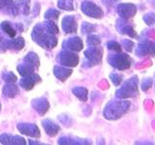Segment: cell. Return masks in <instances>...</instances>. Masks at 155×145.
Listing matches in <instances>:
<instances>
[{"label":"cell","mask_w":155,"mask_h":145,"mask_svg":"<svg viewBox=\"0 0 155 145\" xmlns=\"http://www.w3.org/2000/svg\"><path fill=\"white\" fill-rule=\"evenodd\" d=\"M58 33V28L52 21L40 23L34 27L32 38L38 45L44 48H52L56 46L57 39L54 34Z\"/></svg>","instance_id":"obj_1"},{"label":"cell","mask_w":155,"mask_h":145,"mask_svg":"<svg viewBox=\"0 0 155 145\" xmlns=\"http://www.w3.org/2000/svg\"><path fill=\"white\" fill-rule=\"evenodd\" d=\"M130 108V102L128 101H119V102H110L107 105L104 115L107 119L115 120L120 118L123 114L127 112Z\"/></svg>","instance_id":"obj_2"},{"label":"cell","mask_w":155,"mask_h":145,"mask_svg":"<svg viewBox=\"0 0 155 145\" xmlns=\"http://www.w3.org/2000/svg\"><path fill=\"white\" fill-rule=\"evenodd\" d=\"M110 64L117 70H126L129 69L132 64V59L127 55L120 53V54H110L108 57Z\"/></svg>","instance_id":"obj_3"},{"label":"cell","mask_w":155,"mask_h":145,"mask_svg":"<svg viewBox=\"0 0 155 145\" xmlns=\"http://www.w3.org/2000/svg\"><path fill=\"white\" fill-rule=\"evenodd\" d=\"M138 92V79L137 76H134L127 81L124 82V85L121 89H119L116 94L118 98H127V97L135 96Z\"/></svg>","instance_id":"obj_4"},{"label":"cell","mask_w":155,"mask_h":145,"mask_svg":"<svg viewBox=\"0 0 155 145\" xmlns=\"http://www.w3.org/2000/svg\"><path fill=\"white\" fill-rule=\"evenodd\" d=\"M29 4H30L29 0H18L16 3L13 2L7 9L9 10V13L12 14L15 17L19 16V14L27 16L30 13Z\"/></svg>","instance_id":"obj_5"},{"label":"cell","mask_w":155,"mask_h":145,"mask_svg":"<svg viewBox=\"0 0 155 145\" xmlns=\"http://www.w3.org/2000/svg\"><path fill=\"white\" fill-rule=\"evenodd\" d=\"M58 61L66 67H76L79 63V56L71 50H65L58 55Z\"/></svg>","instance_id":"obj_6"},{"label":"cell","mask_w":155,"mask_h":145,"mask_svg":"<svg viewBox=\"0 0 155 145\" xmlns=\"http://www.w3.org/2000/svg\"><path fill=\"white\" fill-rule=\"evenodd\" d=\"M81 11L86 16L94 18H101L103 17V11L101 10L99 6L93 2L90 1H84L81 4Z\"/></svg>","instance_id":"obj_7"},{"label":"cell","mask_w":155,"mask_h":145,"mask_svg":"<svg viewBox=\"0 0 155 145\" xmlns=\"http://www.w3.org/2000/svg\"><path fill=\"white\" fill-rule=\"evenodd\" d=\"M18 130L23 134L29 135L32 137H40V130L35 124H27V123H21L18 125Z\"/></svg>","instance_id":"obj_8"},{"label":"cell","mask_w":155,"mask_h":145,"mask_svg":"<svg viewBox=\"0 0 155 145\" xmlns=\"http://www.w3.org/2000/svg\"><path fill=\"white\" fill-rule=\"evenodd\" d=\"M102 53H103V50H102L101 47H93L86 50L84 51V55L87 58V60L90 63H92L93 65H95V64H99L102 61Z\"/></svg>","instance_id":"obj_9"},{"label":"cell","mask_w":155,"mask_h":145,"mask_svg":"<svg viewBox=\"0 0 155 145\" xmlns=\"http://www.w3.org/2000/svg\"><path fill=\"white\" fill-rule=\"evenodd\" d=\"M136 12H137L136 6L133 4H130V3L119 4L117 7V13L119 14V17H121L124 19L133 18L135 16Z\"/></svg>","instance_id":"obj_10"},{"label":"cell","mask_w":155,"mask_h":145,"mask_svg":"<svg viewBox=\"0 0 155 145\" xmlns=\"http://www.w3.org/2000/svg\"><path fill=\"white\" fill-rule=\"evenodd\" d=\"M40 81H41L40 76H38L37 74H34V72H31V74L24 76V77L21 80L19 83H21V86L23 89L28 91V90H31L34 87V85Z\"/></svg>","instance_id":"obj_11"},{"label":"cell","mask_w":155,"mask_h":145,"mask_svg":"<svg viewBox=\"0 0 155 145\" xmlns=\"http://www.w3.org/2000/svg\"><path fill=\"white\" fill-rule=\"evenodd\" d=\"M63 47L71 51H80L84 47V44L79 37H73L63 43Z\"/></svg>","instance_id":"obj_12"},{"label":"cell","mask_w":155,"mask_h":145,"mask_svg":"<svg viewBox=\"0 0 155 145\" xmlns=\"http://www.w3.org/2000/svg\"><path fill=\"white\" fill-rule=\"evenodd\" d=\"M62 29L65 33H76L78 23L74 16H66L62 19Z\"/></svg>","instance_id":"obj_13"},{"label":"cell","mask_w":155,"mask_h":145,"mask_svg":"<svg viewBox=\"0 0 155 145\" xmlns=\"http://www.w3.org/2000/svg\"><path fill=\"white\" fill-rule=\"evenodd\" d=\"M0 142L2 144H9V145H24L25 139L23 137H18V135H10L7 134H3L0 135Z\"/></svg>","instance_id":"obj_14"},{"label":"cell","mask_w":155,"mask_h":145,"mask_svg":"<svg viewBox=\"0 0 155 145\" xmlns=\"http://www.w3.org/2000/svg\"><path fill=\"white\" fill-rule=\"evenodd\" d=\"M32 106L39 114L44 115L48 110L50 105H48V102L47 99L39 98V99H35L32 101Z\"/></svg>","instance_id":"obj_15"},{"label":"cell","mask_w":155,"mask_h":145,"mask_svg":"<svg viewBox=\"0 0 155 145\" xmlns=\"http://www.w3.org/2000/svg\"><path fill=\"white\" fill-rule=\"evenodd\" d=\"M42 125L44 129H45L47 134H48L50 137H54L58 134V132L60 130V127L57 124H55L53 121L51 119H45L43 120Z\"/></svg>","instance_id":"obj_16"},{"label":"cell","mask_w":155,"mask_h":145,"mask_svg":"<svg viewBox=\"0 0 155 145\" xmlns=\"http://www.w3.org/2000/svg\"><path fill=\"white\" fill-rule=\"evenodd\" d=\"M137 54L140 56H143L147 54H154V44L151 42H143L139 45Z\"/></svg>","instance_id":"obj_17"},{"label":"cell","mask_w":155,"mask_h":145,"mask_svg":"<svg viewBox=\"0 0 155 145\" xmlns=\"http://www.w3.org/2000/svg\"><path fill=\"white\" fill-rule=\"evenodd\" d=\"M53 74H54V76L59 80L65 81L68 77L71 76L72 70L71 69H67V68H64V67L55 66L54 68H53Z\"/></svg>","instance_id":"obj_18"},{"label":"cell","mask_w":155,"mask_h":145,"mask_svg":"<svg viewBox=\"0 0 155 145\" xmlns=\"http://www.w3.org/2000/svg\"><path fill=\"white\" fill-rule=\"evenodd\" d=\"M2 94L6 98H15L18 94V88L15 83L7 82V84L2 89Z\"/></svg>","instance_id":"obj_19"},{"label":"cell","mask_w":155,"mask_h":145,"mask_svg":"<svg viewBox=\"0 0 155 145\" xmlns=\"http://www.w3.org/2000/svg\"><path fill=\"white\" fill-rule=\"evenodd\" d=\"M24 62H25V64L31 66L34 69H36V68H38L39 65H40V60H39L36 53H34V52H29L28 54L24 57Z\"/></svg>","instance_id":"obj_20"},{"label":"cell","mask_w":155,"mask_h":145,"mask_svg":"<svg viewBox=\"0 0 155 145\" xmlns=\"http://www.w3.org/2000/svg\"><path fill=\"white\" fill-rule=\"evenodd\" d=\"M23 47H24V39L21 37L13 39V40L7 42V48H13V50H21Z\"/></svg>","instance_id":"obj_21"},{"label":"cell","mask_w":155,"mask_h":145,"mask_svg":"<svg viewBox=\"0 0 155 145\" xmlns=\"http://www.w3.org/2000/svg\"><path fill=\"white\" fill-rule=\"evenodd\" d=\"M0 28H1L6 34H8V36L12 38L16 36V34H17V30L13 27L12 23L9 21H3L1 23V25H0Z\"/></svg>","instance_id":"obj_22"},{"label":"cell","mask_w":155,"mask_h":145,"mask_svg":"<svg viewBox=\"0 0 155 145\" xmlns=\"http://www.w3.org/2000/svg\"><path fill=\"white\" fill-rule=\"evenodd\" d=\"M73 93L75 94L76 97H78L81 102H86L87 101V95H88V91L86 88L84 87H76L73 89Z\"/></svg>","instance_id":"obj_23"},{"label":"cell","mask_w":155,"mask_h":145,"mask_svg":"<svg viewBox=\"0 0 155 145\" xmlns=\"http://www.w3.org/2000/svg\"><path fill=\"white\" fill-rule=\"evenodd\" d=\"M58 7L65 11H73L74 10V0H59Z\"/></svg>","instance_id":"obj_24"},{"label":"cell","mask_w":155,"mask_h":145,"mask_svg":"<svg viewBox=\"0 0 155 145\" xmlns=\"http://www.w3.org/2000/svg\"><path fill=\"white\" fill-rule=\"evenodd\" d=\"M18 72L22 76H26L28 74H31V72H33L34 68H32L31 66L25 64V63H23V64L18 66Z\"/></svg>","instance_id":"obj_25"},{"label":"cell","mask_w":155,"mask_h":145,"mask_svg":"<svg viewBox=\"0 0 155 145\" xmlns=\"http://www.w3.org/2000/svg\"><path fill=\"white\" fill-rule=\"evenodd\" d=\"M59 14H60L59 11H56L54 9H48L45 14V18L47 19H50V21H54V19L58 18Z\"/></svg>","instance_id":"obj_26"},{"label":"cell","mask_w":155,"mask_h":145,"mask_svg":"<svg viewBox=\"0 0 155 145\" xmlns=\"http://www.w3.org/2000/svg\"><path fill=\"white\" fill-rule=\"evenodd\" d=\"M118 30L120 33L126 34V35L130 37H136V35H137V33L135 32V30L130 25H123L122 28H118Z\"/></svg>","instance_id":"obj_27"},{"label":"cell","mask_w":155,"mask_h":145,"mask_svg":"<svg viewBox=\"0 0 155 145\" xmlns=\"http://www.w3.org/2000/svg\"><path fill=\"white\" fill-rule=\"evenodd\" d=\"M2 79L6 82H11V83H15L17 81V76L12 72H4L2 74Z\"/></svg>","instance_id":"obj_28"},{"label":"cell","mask_w":155,"mask_h":145,"mask_svg":"<svg viewBox=\"0 0 155 145\" xmlns=\"http://www.w3.org/2000/svg\"><path fill=\"white\" fill-rule=\"evenodd\" d=\"M100 43H101L100 38L96 35H90V36H88V38H87V44H88L89 46L96 47V46H98Z\"/></svg>","instance_id":"obj_29"},{"label":"cell","mask_w":155,"mask_h":145,"mask_svg":"<svg viewBox=\"0 0 155 145\" xmlns=\"http://www.w3.org/2000/svg\"><path fill=\"white\" fill-rule=\"evenodd\" d=\"M110 77L111 81L114 82V84L116 86H118L121 83V81H122V76L117 74V72H113V74H110Z\"/></svg>","instance_id":"obj_30"},{"label":"cell","mask_w":155,"mask_h":145,"mask_svg":"<svg viewBox=\"0 0 155 145\" xmlns=\"http://www.w3.org/2000/svg\"><path fill=\"white\" fill-rule=\"evenodd\" d=\"M107 46H108V48L109 50H114V51H118L120 52L121 51V47L118 43H116L115 41H110L107 44Z\"/></svg>","instance_id":"obj_31"},{"label":"cell","mask_w":155,"mask_h":145,"mask_svg":"<svg viewBox=\"0 0 155 145\" xmlns=\"http://www.w3.org/2000/svg\"><path fill=\"white\" fill-rule=\"evenodd\" d=\"M95 29H96V27L91 23L84 22V24H82V32L84 33H91V32L95 31Z\"/></svg>","instance_id":"obj_32"},{"label":"cell","mask_w":155,"mask_h":145,"mask_svg":"<svg viewBox=\"0 0 155 145\" xmlns=\"http://www.w3.org/2000/svg\"><path fill=\"white\" fill-rule=\"evenodd\" d=\"M152 85V79H145L142 81V83H140V87H142V89L143 91H147V89H149L150 87Z\"/></svg>","instance_id":"obj_33"},{"label":"cell","mask_w":155,"mask_h":145,"mask_svg":"<svg viewBox=\"0 0 155 145\" xmlns=\"http://www.w3.org/2000/svg\"><path fill=\"white\" fill-rule=\"evenodd\" d=\"M143 21L147 22L148 25H152V24L154 23V14H153V13L145 14V16L143 17Z\"/></svg>","instance_id":"obj_34"},{"label":"cell","mask_w":155,"mask_h":145,"mask_svg":"<svg viewBox=\"0 0 155 145\" xmlns=\"http://www.w3.org/2000/svg\"><path fill=\"white\" fill-rule=\"evenodd\" d=\"M13 3V0H0V10L7 9Z\"/></svg>","instance_id":"obj_35"},{"label":"cell","mask_w":155,"mask_h":145,"mask_svg":"<svg viewBox=\"0 0 155 145\" xmlns=\"http://www.w3.org/2000/svg\"><path fill=\"white\" fill-rule=\"evenodd\" d=\"M123 46H124V48L127 51H132L133 50V47H134V44L131 42V41H128V40H124L123 41Z\"/></svg>","instance_id":"obj_36"},{"label":"cell","mask_w":155,"mask_h":145,"mask_svg":"<svg viewBox=\"0 0 155 145\" xmlns=\"http://www.w3.org/2000/svg\"><path fill=\"white\" fill-rule=\"evenodd\" d=\"M7 40L4 39L1 35H0V51H4L7 50Z\"/></svg>","instance_id":"obj_37"},{"label":"cell","mask_w":155,"mask_h":145,"mask_svg":"<svg viewBox=\"0 0 155 145\" xmlns=\"http://www.w3.org/2000/svg\"><path fill=\"white\" fill-rule=\"evenodd\" d=\"M0 110H1V104H0Z\"/></svg>","instance_id":"obj_38"}]
</instances>
